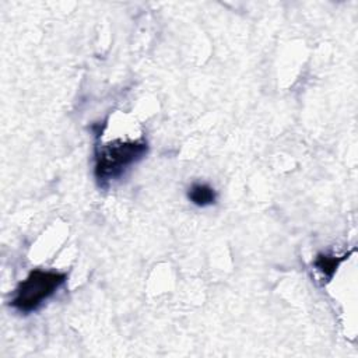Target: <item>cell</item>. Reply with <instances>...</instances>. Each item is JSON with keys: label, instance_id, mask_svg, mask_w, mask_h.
Returning a JSON list of instances; mask_svg holds the SVG:
<instances>
[{"label": "cell", "instance_id": "cell-1", "mask_svg": "<svg viewBox=\"0 0 358 358\" xmlns=\"http://www.w3.org/2000/svg\"><path fill=\"white\" fill-rule=\"evenodd\" d=\"M148 152L144 134H123L112 138L96 136L94 175L101 186L123 176Z\"/></svg>", "mask_w": 358, "mask_h": 358}, {"label": "cell", "instance_id": "cell-4", "mask_svg": "<svg viewBox=\"0 0 358 358\" xmlns=\"http://www.w3.org/2000/svg\"><path fill=\"white\" fill-rule=\"evenodd\" d=\"M187 199L197 207H207L217 201V192L208 183L194 182L187 189Z\"/></svg>", "mask_w": 358, "mask_h": 358}, {"label": "cell", "instance_id": "cell-2", "mask_svg": "<svg viewBox=\"0 0 358 358\" xmlns=\"http://www.w3.org/2000/svg\"><path fill=\"white\" fill-rule=\"evenodd\" d=\"M67 273L45 268H34L20 281L10 299V306L28 315L38 310L66 282Z\"/></svg>", "mask_w": 358, "mask_h": 358}, {"label": "cell", "instance_id": "cell-3", "mask_svg": "<svg viewBox=\"0 0 358 358\" xmlns=\"http://www.w3.org/2000/svg\"><path fill=\"white\" fill-rule=\"evenodd\" d=\"M351 253L352 252H348V253H344L341 256H336V255H330V253H317L316 257L313 259L312 264L329 281L334 275V273L338 268V266L344 260H347Z\"/></svg>", "mask_w": 358, "mask_h": 358}]
</instances>
